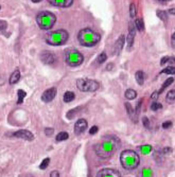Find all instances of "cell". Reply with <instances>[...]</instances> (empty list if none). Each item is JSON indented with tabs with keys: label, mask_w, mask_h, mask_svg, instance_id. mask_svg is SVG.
<instances>
[{
	"label": "cell",
	"mask_w": 175,
	"mask_h": 177,
	"mask_svg": "<svg viewBox=\"0 0 175 177\" xmlns=\"http://www.w3.org/2000/svg\"><path fill=\"white\" fill-rule=\"evenodd\" d=\"M135 78H136V81L139 85H143L145 83V73H143V71H137L136 74H135Z\"/></svg>",
	"instance_id": "obj_18"
},
{
	"label": "cell",
	"mask_w": 175,
	"mask_h": 177,
	"mask_svg": "<svg viewBox=\"0 0 175 177\" xmlns=\"http://www.w3.org/2000/svg\"><path fill=\"white\" fill-rule=\"evenodd\" d=\"M7 22H5L4 20H0V31L4 30V29H7Z\"/></svg>",
	"instance_id": "obj_37"
},
{
	"label": "cell",
	"mask_w": 175,
	"mask_h": 177,
	"mask_svg": "<svg viewBox=\"0 0 175 177\" xmlns=\"http://www.w3.org/2000/svg\"><path fill=\"white\" fill-rule=\"evenodd\" d=\"M158 96H159L158 91H155V92H153L152 96H151V99H152V100H156L158 98Z\"/></svg>",
	"instance_id": "obj_40"
},
{
	"label": "cell",
	"mask_w": 175,
	"mask_h": 177,
	"mask_svg": "<svg viewBox=\"0 0 175 177\" xmlns=\"http://www.w3.org/2000/svg\"><path fill=\"white\" fill-rule=\"evenodd\" d=\"M17 94H18V100H17V103L18 104H21L23 102V99L25 98V96H27V94H25V90H21V89H19V90L17 91Z\"/></svg>",
	"instance_id": "obj_25"
},
{
	"label": "cell",
	"mask_w": 175,
	"mask_h": 177,
	"mask_svg": "<svg viewBox=\"0 0 175 177\" xmlns=\"http://www.w3.org/2000/svg\"><path fill=\"white\" fill-rule=\"evenodd\" d=\"M124 41H125L124 35H121L119 38H118V41H117L116 44H115V49H114L115 54H117V55L120 54V52H121L123 47H124Z\"/></svg>",
	"instance_id": "obj_15"
},
{
	"label": "cell",
	"mask_w": 175,
	"mask_h": 177,
	"mask_svg": "<svg viewBox=\"0 0 175 177\" xmlns=\"http://www.w3.org/2000/svg\"><path fill=\"white\" fill-rule=\"evenodd\" d=\"M65 61L70 67L80 66L84 61V57L82 53H80L78 50L74 49H68L65 52Z\"/></svg>",
	"instance_id": "obj_6"
},
{
	"label": "cell",
	"mask_w": 175,
	"mask_h": 177,
	"mask_svg": "<svg viewBox=\"0 0 175 177\" xmlns=\"http://www.w3.org/2000/svg\"><path fill=\"white\" fill-rule=\"evenodd\" d=\"M172 41H173V44L175 45V33H173V35H172Z\"/></svg>",
	"instance_id": "obj_45"
},
{
	"label": "cell",
	"mask_w": 175,
	"mask_h": 177,
	"mask_svg": "<svg viewBox=\"0 0 175 177\" xmlns=\"http://www.w3.org/2000/svg\"><path fill=\"white\" fill-rule=\"evenodd\" d=\"M54 133L53 128H50V127H48V128L45 129V134H46V136H52Z\"/></svg>",
	"instance_id": "obj_36"
},
{
	"label": "cell",
	"mask_w": 175,
	"mask_h": 177,
	"mask_svg": "<svg viewBox=\"0 0 175 177\" xmlns=\"http://www.w3.org/2000/svg\"><path fill=\"white\" fill-rule=\"evenodd\" d=\"M14 137L16 138H21V139L28 140V141H32L34 139L33 134L27 129H20V131H17L16 133H14Z\"/></svg>",
	"instance_id": "obj_11"
},
{
	"label": "cell",
	"mask_w": 175,
	"mask_h": 177,
	"mask_svg": "<svg viewBox=\"0 0 175 177\" xmlns=\"http://www.w3.org/2000/svg\"><path fill=\"white\" fill-rule=\"evenodd\" d=\"M156 14H157V16L163 21H167L168 17H167V13H166L165 11H157V12H156Z\"/></svg>",
	"instance_id": "obj_29"
},
{
	"label": "cell",
	"mask_w": 175,
	"mask_h": 177,
	"mask_svg": "<svg viewBox=\"0 0 175 177\" xmlns=\"http://www.w3.org/2000/svg\"><path fill=\"white\" fill-rule=\"evenodd\" d=\"M20 80V72L18 70L14 71L12 74H11L10 76V84H12V85H14V84H16L18 81Z\"/></svg>",
	"instance_id": "obj_16"
},
{
	"label": "cell",
	"mask_w": 175,
	"mask_h": 177,
	"mask_svg": "<svg viewBox=\"0 0 175 177\" xmlns=\"http://www.w3.org/2000/svg\"><path fill=\"white\" fill-rule=\"evenodd\" d=\"M49 163H50V158H46V159H44L43 162L41 163V165H39V169L41 170H45L48 168Z\"/></svg>",
	"instance_id": "obj_31"
},
{
	"label": "cell",
	"mask_w": 175,
	"mask_h": 177,
	"mask_svg": "<svg viewBox=\"0 0 175 177\" xmlns=\"http://www.w3.org/2000/svg\"><path fill=\"white\" fill-rule=\"evenodd\" d=\"M74 98H76V96H74V94L72 91H66L63 96L64 102H66V103H70L71 101H73Z\"/></svg>",
	"instance_id": "obj_19"
},
{
	"label": "cell",
	"mask_w": 175,
	"mask_h": 177,
	"mask_svg": "<svg viewBox=\"0 0 175 177\" xmlns=\"http://www.w3.org/2000/svg\"><path fill=\"white\" fill-rule=\"evenodd\" d=\"M0 8H1V7H0Z\"/></svg>",
	"instance_id": "obj_48"
},
{
	"label": "cell",
	"mask_w": 175,
	"mask_h": 177,
	"mask_svg": "<svg viewBox=\"0 0 175 177\" xmlns=\"http://www.w3.org/2000/svg\"><path fill=\"white\" fill-rule=\"evenodd\" d=\"M173 82H174V78H168L167 81H166L165 83H163V87H161V88H160V90L158 91V94H161V92H163V91L165 90V89L167 88V87H169V86H170V85L173 83Z\"/></svg>",
	"instance_id": "obj_24"
},
{
	"label": "cell",
	"mask_w": 175,
	"mask_h": 177,
	"mask_svg": "<svg viewBox=\"0 0 175 177\" xmlns=\"http://www.w3.org/2000/svg\"><path fill=\"white\" fill-rule=\"evenodd\" d=\"M129 16L132 18L136 17V7H135L134 3H131V5H129Z\"/></svg>",
	"instance_id": "obj_30"
},
{
	"label": "cell",
	"mask_w": 175,
	"mask_h": 177,
	"mask_svg": "<svg viewBox=\"0 0 175 177\" xmlns=\"http://www.w3.org/2000/svg\"><path fill=\"white\" fill-rule=\"evenodd\" d=\"M135 23H129V35H127V49H131L134 44V38H135Z\"/></svg>",
	"instance_id": "obj_13"
},
{
	"label": "cell",
	"mask_w": 175,
	"mask_h": 177,
	"mask_svg": "<svg viewBox=\"0 0 175 177\" xmlns=\"http://www.w3.org/2000/svg\"><path fill=\"white\" fill-rule=\"evenodd\" d=\"M171 152H172V149H171V147H165V149H163V154H170Z\"/></svg>",
	"instance_id": "obj_39"
},
{
	"label": "cell",
	"mask_w": 175,
	"mask_h": 177,
	"mask_svg": "<svg viewBox=\"0 0 175 177\" xmlns=\"http://www.w3.org/2000/svg\"><path fill=\"white\" fill-rule=\"evenodd\" d=\"M88 124H87V121L85 119H79L74 124V133L76 135H81L82 133H84L86 131Z\"/></svg>",
	"instance_id": "obj_9"
},
{
	"label": "cell",
	"mask_w": 175,
	"mask_h": 177,
	"mask_svg": "<svg viewBox=\"0 0 175 177\" xmlns=\"http://www.w3.org/2000/svg\"><path fill=\"white\" fill-rule=\"evenodd\" d=\"M33 2H35V3H37V2H39V1H41V0H32Z\"/></svg>",
	"instance_id": "obj_47"
},
{
	"label": "cell",
	"mask_w": 175,
	"mask_h": 177,
	"mask_svg": "<svg viewBox=\"0 0 175 177\" xmlns=\"http://www.w3.org/2000/svg\"><path fill=\"white\" fill-rule=\"evenodd\" d=\"M50 177H60V173L57 171H52L50 174Z\"/></svg>",
	"instance_id": "obj_41"
},
{
	"label": "cell",
	"mask_w": 175,
	"mask_h": 177,
	"mask_svg": "<svg viewBox=\"0 0 175 177\" xmlns=\"http://www.w3.org/2000/svg\"><path fill=\"white\" fill-rule=\"evenodd\" d=\"M97 177H121V175L115 169H102Z\"/></svg>",
	"instance_id": "obj_8"
},
{
	"label": "cell",
	"mask_w": 175,
	"mask_h": 177,
	"mask_svg": "<svg viewBox=\"0 0 175 177\" xmlns=\"http://www.w3.org/2000/svg\"><path fill=\"white\" fill-rule=\"evenodd\" d=\"M106 59H107L106 53H105V52H102V53L98 56V59H97V61H98V63L99 64H102V63H104Z\"/></svg>",
	"instance_id": "obj_32"
},
{
	"label": "cell",
	"mask_w": 175,
	"mask_h": 177,
	"mask_svg": "<svg viewBox=\"0 0 175 177\" xmlns=\"http://www.w3.org/2000/svg\"><path fill=\"white\" fill-rule=\"evenodd\" d=\"M99 131V127L97 126V125H94L92 127H90V131H89V134L90 135H94L97 132Z\"/></svg>",
	"instance_id": "obj_35"
},
{
	"label": "cell",
	"mask_w": 175,
	"mask_h": 177,
	"mask_svg": "<svg viewBox=\"0 0 175 177\" xmlns=\"http://www.w3.org/2000/svg\"><path fill=\"white\" fill-rule=\"evenodd\" d=\"M161 73H167V74H175V67H173V66L167 67V68L163 69V71H161Z\"/></svg>",
	"instance_id": "obj_28"
},
{
	"label": "cell",
	"mask_w": 175,
	"mask_h": 177,
	"mask_svg": "<svg viewBox=\"0 0 175 177\" xmlns=\"http://www.w3.org/2000/svg\"><path fill=\"white\" fill-rule=\"evenodd\" d=\"M137 96V92L134 90V89H127L125 91V98L127 100H134L135 98Z\"/></svg>",
	"instance_id": "obj_20"
},
{
	"label": "cell",
	"mask_w": 175,
	"mask_h": 177,
	"mask_svg": "<svg viewBox=\"0 0 175 177\" xmlns=\"http://www.w3.org/2000/svg\"><path fill=\"white\" fill-rule=\"evenodd\" d=\"M41 61L45 64H47V65H52V64L55 62V56H54V54L51 53V52H48V51H44L43 53L41 54Z\"/></svg>",
	"instance_id": "obj_14"
},
{
	"label": "cell",
	"mask_w": 175,
	"mask_h": 177,
	"mask_svg": "<svg viewBox=\"0 0 175 177\" xmlns=\"http://www.w3.org/2000/svg\"><path fill=\"white\" fill-rule=\"evenodd\" d=\"M36 21L39 28L43 30H49L54 25L56 21V17L53 13L48 12V11H44L41 12L36 16Z\"/></svg>",
	"instance_id": "obj_4"
},
{
	"label": "cell",
	"mask_w": 175,
	"mask_h": 177,
	"mask_svg": "<svg viewBox=\"0 0 175 177\" xmlns=\"http://www.w3.org/2000/svg\"><path fill=\"white\" fill-rule=\"evenodd\" d=\"M143 175H145V177H149V176H150V173L147 172V169H145V170H143Z\"/></svg>",
	"instance_id": "obj_42"
},
{
	"label": "cell",
	"mask_w": 175,
	"mask_h": 177,
	"mask_svg": "<svg viewBox=\"0 0 175 177\" xmlns=\"http://www.w3.org/2000/svg\"><path fill=\"white\" fill-rule=\"evenodd\" d=\"M163 108V105L160 103H158V102H153L152 104H151V109L152 110H158V109Z\"/></svg>",
	"instance_id": "obj_33"
},
{
	"label": "cell",
	"mask_w": 175,
	"mask_h": 177,
	"mask_svg": "<svg viewBox=\"0 0 175 177\" xmlns=\"http://www.w3.org/2000/svg\"><path fill=\"white\" fill-rule=\"evenodd\" d=\"M120 145V140L115 136H107L105 137L103 141L96 144L94 147V152L98 156L102 158H108L110 157L114 152Z\"/></svg>",
	"instance_id": "obj_1"
},
{
	"label": "cell",
	"mask_w": 175,
	"mask_h": 177,
	"mask_svg": "<svg viewBox=\"0 0 175 177\" xmlns=\"http://www.w3.org/2000/svg\"><path fill=\"white\" fill-rule=\"evenodd\" d=\"M78 39H79L80 44L85 47H94L97 44L99 43L101 39L100 34H98L94 31L90 30V29H83L79 32L78 35Z\"/></svg>",
	"instance_id": "obj_2"
},
{
	"label": "cell",
	"mask_w": 175,
	"mask_h": 177,
	"mask_svg": "<svg viewBox=\"0 0 175 177\" xmlns=\"http://www.w3.org/2000/svg\"><path fill=\"white\" fill-rule=\"evenodd\" d=\"M120 161L122 167L126 170H134L139 165V156L136 152L126 149L120 155Z\"/></svg>",
	"instance_id": "obj_3"
},
{
	"label": "cell",
	"mask_w": 175,
	"mask_h": 177,
	"mask_svg": "<svg viewBox=\"0 0 175 177\" xmlns=\"http://www.w3.org/2000/svg\"><path fill=\"white\" fill-rule=\"evenodd\" d=\"M48 2L58 8H68L73 3V0H48Z\"/></svg>",
	"instance_id": "obj_12"
},
{
	"label": "cell",
	"mask_w": 175,
	"mask_h": 177,
	"mask_svg": "<svg viewBox=\"0 0 175 177\" xmlns=\"http://www.w3.org/2000/svg\"><path fill=\"white\" fill-rule=\"evenodd\" d=\"M113 66H114L113 64H108V66H107V70H112V69H113Z\"/></svg>",
	"instance_id": "obj_44"
},
{
	"label": "cell",
	"mask_w": 175,
	"mask_h": 177,
	"mask_svg": "<svg viewBox=\"0 0 175 177\" xmlns=\"http://www.w3.org/2000/svg\"><path fill=\"white\" fill-rule=\"evenodd\" d=\"M175 63V58L174 57H163V59H161V62H160V65L161 66H163V65H166V64H174Z\"/></svg>",
	"instance_id": "obj_26"
},
{
	"label": "cell",
	"mask_w": 175,
	"mask_h": 177,
	"mask_svg": "<svg viewBox=\"0 0 175 177\" xmlns=\"http://www.w3.org/2000/svg\"><path fill=\"white\" fill-rule=\"evenodd\" d=\"M160 2H167V1H170V0H158Z\"/></svg>",
	"instance_id": "obj_46"
},
{
	"label": "cell",
	"mask_w": 175,
	"mask_h": 177,
	"mask_svg": "<svg viewBox=\"0 0 175 177\" xmlns=\"http://www.w3.org/2000/svg\"><path fill=\"white\" fill-rule=\"evenodd\" d=\"M68 138H69L68 133H66V132H61V133H58V134L56 135L55 140H56L57 142H60V141H64V140H67Z\"/></svg>",
	"instance_id": "obj_21"
},
{
	"label": "cell",
	"mask_w": 175,
	"mask_h": 177,
	"mask_svg": "<svg viewBox=\"0 0 175 177\" xmlns=\"http://www.w3.org/2000/svg\"><path fill=\"white\" fill-rule=\"evenodd\" d=\"M135 27L137 29L138 31H143L145 30V23H143V20H142L141 18H137L136 20H135Z\"/></svg>",
	"instance_id": "obj_22"
},
{
	"label": "cell",
	"mask_w": 175,
	"mask_h": 177,
	"mask_svg": "<svg viewBox=\"0 0 175 177\" xmlns=\"http://www.w3.org/2000/svg\"><path fill=\"white\" fill-rule=\"evenodd\" d=\"M55 96H56V88H49L43 94L41 100H43L45 103H49V102L53 101Z\"/></svg>",
	"instance_id": "obj_10"
},
{
	"label": "cell",
	"mask_w": 175,
	"mask_h": 177,
	"mask_svg": "<svg viewBox=\"0 0 175 177\" xmlns=\"http://www.w3.org/2000/svg\"><path fill=\"white\" fill-rule=\"evenodd\" d=\"M142 122H143V125H145L147 128H150V120L147 119V117L142 118Z\"/></svg>",
	"instance_id": "obj_34"
},
{
	"label": "cell",
	"mask_w": 175,
	"mask_h": 177,
	"mask_svg": "<svg viewBox=\"0 0 175 177\" xmlns=\"http://www.w3.org/2000/svg\"><path fill=\"white\" fill-rule=\"evenodd\" d=\"M171 126H172V122H171V121L163 122V128H170Z\"/></svg>",
	"instance_id": "obj_38"
},
{
	"label": "cell",
	"mask_w": 175,
	"mask_h": 177,
	"mask_svg": "<svg viewBox=\"0 0 175 177\" xmlns=\"http://www.w3.org/2000/svg\"><path fill=\"white\" fill-rule=\"evenodd\" d=\"M169 13H170V14H172V15H174V14H175V9H174V8L170 9V11H169Z\"/></svg>",
	"instance_id": "obj_43"
},
{
	"label": "cell",
	"mask_w": 175,
	"mask_h": 177,
	"mask_svg": "<svg viewBox=\"0 0 175 177\" xmlns=\"http://www.w3.org/2000/svg\"><path fill=\"white\" fill-rule=\"evenodd\" d=\"M76 86L78 89L84 92H94V91L99 89V83L94 80H89V78H79L76 81Z\"/></svg>",
	"instance_id": "obj_7"
},
{
	"label": "cell",
	"mask_w": 175,
	"mask_h": 177,
	"mask_svg": "<svg viewBox=\"0 0 175 177\" xmlns=\"http://www.w3.org/2000/svg\"><path fill=\"white\" fill-rule=\"evenodd\" d=\"M68 41V33L65 30H57L47 35L46 41L51 46H62Z\"/></svg>",
	"instance_id": "obj_5"
},
{
	"label": "cell",
	"mask_w": 175,
	"mask_h": 177,
	"mask_svg": "<svg viewBox=\"0 0 175 177\" xmlns=\"http://www.w3.org/2000/svg\"><path fill=\"white\" fill-rule=\"evenodd\" d=\"M125 107H126V111H127V115L129 116L131 119H134V121L136 122V112H135L134 108L132 107V105L129 103H125Z\"/></svg>",
	"instance_id": "obj_17"
},
{
	"label": "cell",
	"mask_w": 175,
	"mask_h": 177,
	"mask_svg": "<svg viewBox=\"0 0 175 177\" xmlns=\"http://www.w3.org/2000/svg\"><path fill=\"white\" fill-rule=\"evenodd\" d=\"M138 149H139V151L142 153V154H145V155L149 154V153L152 151V147H151V145H149V144H145V145H141V147H139Z\"/></svg>",
	"instance_id": "obj_23"
},
{
	"label": "cell",
	"mask_w": 175,
	"mask_h": 177,
	"mask_svg": "<svg viewBox=\"0 0 175 177\" xmlns=\"http://www.w3.org/2000/svg\"><path fill=\"white\" fill-rule=\"evenodd\" d=\"M174 100H175V90L173 89V90H170L167 94V101L171 103V102H173Z\"/></svg>",
	"instance_id": "obj_27"
}]
</instances>
